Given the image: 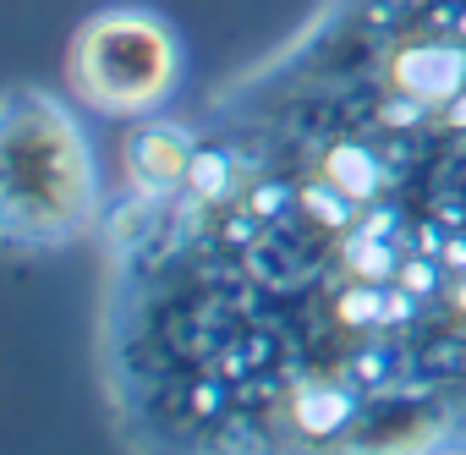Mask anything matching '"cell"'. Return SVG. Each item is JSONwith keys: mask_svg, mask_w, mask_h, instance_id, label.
I'll list each match as a JSON object with an SVG mask.
<instances>
[{"mask_svg": "<svg viewBox=\"0 0 466 455\" xmlns=\"http://www.w3.org/2000/svg\"><path fill=\"white\" fill-rule=\"evenodd\" d=\"M466 12V0H461ZM237 94L444 148L297 159L198 137L187 187L127 203V308L219 302L208 444H444L466 433V50L444 0H340Z\"/></svg>", "mask_w": 466, "mask_h": 455, "instance_id": "obj_1", "label": "cell"}, {"mask_svg": "<svg viewBox=\"0 0 466 455\" xmlns=\"http://www.w3.org/2000/svg\"><path fill=\"white\" fill-rule=\"evenodd\" d=\"M0 181H6V248H66L99 214L94 148L66 105L39 88L6 94L0 126Z\"/></svg>", "mask_w": 466, "mask_h": 455, "instance_id": "obj_2", "label": "cell"}, {"mask_svg": "<svg viewBox=\"0 0 466 455\" xmlns=\"http://www.w3.org/2000/svg\"><path fill=\"white\" fill-rule=\"evenodd\" d=\"M66 83L94 116L143 121L181 83V39L148 6H105L77 28L66 50Z\"/></svg>", "mask_w": 466, "mask_h": 455, "instance_id": "obj_3", "label": "cell"}, {"mask_svg": "<svg viewBox=\"0 0 466 455\" xmlns=\"http://www.w3.org/2000/svg\"><path fill=\"white\" fill-rule=\"evenodd\" d=\"M198 165V126L187 121H148L121 143V176H127V203H165L187 187Z\"/></svg>", "mask_w": 466, "mask_h": 455, "instance_id": "obj_4", "label": "cell"}]
</instances>
